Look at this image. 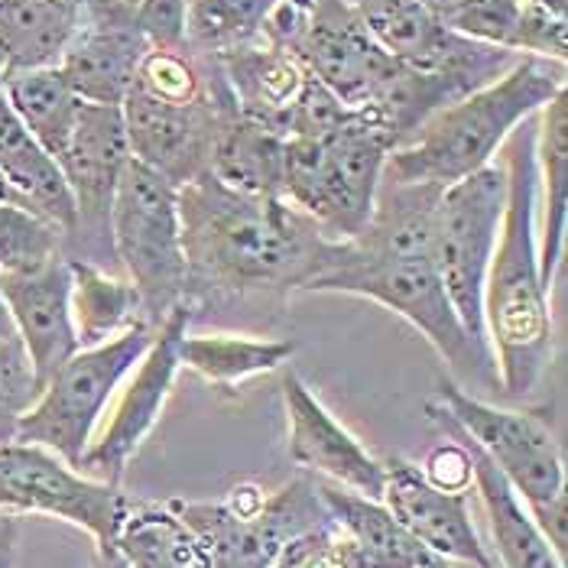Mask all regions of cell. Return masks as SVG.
I'll use <instances>...</instances> for the list:
<instances>
[{"mask_svg":"<svg viewBox=\"0 0 568 568\" xmlns=\"http://www.w3.org/2000/svg\"><path fill=\"white\" fill-rule=\"evenodd\" d=\"M179 219L189 300L195 293L306 290L338 247L286 199H247L209 173L179 185Z\"/></svg>","mask_w":568,"mask_h":568,"instance_id":"cell-1","label":"cell"},{"mask_svg":"<svg viewBox=\"0 0 568 568\" xmlns=\"http://www.w3.org/2000/svg\"><path fill=\"white\" fill-rule=\"evenodd\" d=\"M500 153L507 199L484 283V328L497 387L507 396H526L542 381L552 357V315L549 293L539 280L536 244V114L507 136Z\"/></svg>","mask_w":568,"mask_h":568,"instance_id":"cell-2","label":"cell"},{"mask_svg":"<svg viewBox=\"0 0 568 568\" xmlns=\"http://www.w3.org/2000/svg\"><path fill=\"white\" fill-rule=\"evenodd\" d=\"M566 91V62L520 55L494 82L438 108L387 156L384 179L445 189L494 163L507 136Z\"/></svg>","mask_w":568,"mask_h":568,"instance_id":"cell-3","label":"cell"},{"mask_svg":"<svg viewBox=\"0 0 568 568\" xmlns=\"http://www.w3.org/2000/svg\"><path fill=\"white\" fill-rule=\"evenodd\" d=\"M390 128L374 108H354L348 124L328 136H286L283 199L322 227L328 241H354L374 219Z\"/></svg>","mask_w":568,"mask_h":568,"instance_id":"cell-4","label":"cell"},{"mask_svg":"<svg viewBox=\"0 0 568 568\" xmlns=\"http://www.w3.org/2000/svg\"><path fill=\"white\" fill-rule=\"evenodd\" d=\"M306 290L361 296L390 308L426 335V342L455 374L497 387L494 354L465 332L458 312L448 303L433 257H377L357 251L351 241H338L332 261L308 280Z\"/></svg>","mask_w":568,"mask_h":568,"instance_id":"cell-5","label":"cell"},{"mask_svg":"<svg viewBox=\"0 0 568 568\" xmlns=\"http://www.w3.org/2000/svg\"><path fill=\"white\" fill-rule=\"evenodd\" d=\"M111 254L140 293L143 312L156 328L173 308L189 300V266L182 247L179 185L136 163L124 175L111 205Z\"/></svg>","mask_w":568,"mask_h":568,"instance_id":"cell-6","label":"cell"},{"mask_svg":"<svg viewBox=\"0 0 568 568\" xmlns=\"http://www.w3.org/2000/svg\"><path fill=\"white\" fill-rule=\"evenodd\" d=\"M173 507L205 542L212 568H273L296 536L332 524L315 478H296L273 494L247 481L221 500H173Z\"/></svg>","mask_w":568,"mask_h":568,"instance_id":"cell-7","label":"cell"},{"mask_svg":"<svg viewBox=\"0 0 568 568\" xmlns=\"http://www.w3.org/2000/svg\"><path fill=\"white\" fill-rule=\"evenodd\" d=\"M153 332L156 328L140 325L104 345L75 351L45 381L37 403L20 416L13 442L40 445L79 471L101 416L108 413L136 361L146 354Z\"/></svg>","mask_w":568,"mask_h":568,"instance_id":"cell-8","label":"cell"},{"mask_svg":"<svg viewBox=\"0 0 568 568\" xmlns=\"http://www.w3.org/2000/svg\"><path fill=\"white\" fill-rule=\"evenodd\" d=\"M507 175L490 163L438 192L433 263L465 332L490 351L484 328V283L504 219Z\"/></svg>","mask_w":568,"mask_h":568,"instance_id":"cell-9","label":"cell"},{"mask_svg":"<svg viewBox=\"0 0 568 568\" xmlns=\"http://www.w3.org/2000/svg\"><path fill=\"white\" fill-rule=\"evenodd\" d=\"M436 403L517 487L529 510L549 507L566 497V458L542 419L484 403L481 396L468 394L452 377L438 381Z\"/></svg>","mask_w":568,"mask_h":568,"instance_id":"cell-10","label":"cell"},{"mask_svg":"<svg viewBox=\"0 0 568 568\" xmlns=\"http://www.w3.org/2000/svg\"><path fill=\"white\" fill-rule=\"evenodd\" d=\"M128 494L94 481L40 445H0V510L10 517H52L85 529L94 546H114Z\"/></svg>","mask_w":568,"mask_h":568,"instance_id":"cell-11","label":"cell"},{"mask_svg":"<svg viewBox=\"0 0 568 568\" xmlns=\"http://www.w3.org/2000/svg\"><path fill=\"white\" fill-rule=\"evenodd\" d=\"M192 322V303L173 308L153 332V342L146 354L136 361L128 381L121 384L118 399L111 406V419L101 429V436L91 438L85 458L79 465V471L94 478V481L114 484L121 487L124 471L131 468L133 455L140 452V445L146 436L156 429L170 396H173L175 377L182 371L179 364V338L189 332Z\"/></svg>","mask_w":568,"mask_h":568,"instance_id":"cell-12","label":"cell"},{"mask_svg":"<svg viewBox=\"0 0 568 568\" xmlns=\"http://www.w3.org/2000/svg\"><path fill=\"white\" fill-rule=\"evenodd\" d=\"M351 7L371 40L413 72L448 75L481 88L520 59L452 33L442 17L416 0H351Z\"/></svg>","mask_w":568,"mask_h":568,"instance_id":"cell-13","label":"cell"},{"mask_svg":"<svg viewBox=\"0 0 568 568\" xmlns=\"http://www.w3.org/2000/svg\"><path fill=\"white\" fill-rule=\"evenodd\" d=\"M231 114L234 101L227 88L224 94L212 88L202 101L192 104H173L133 85L121 101L131 156L175 185H185L209 170L212 143Z\"/></svg>","mask_w":568,"mask_h":568,"instance_id":"cell-14","label":"cell"},{"mask_svg":"<svg viewBox=\"0 0 568 568\" xmlns=\"http://www.w3.org/2000/svg\"><path fill=\"white\" fill-rule=\"evenodd\" d=\"M293 52L348 108H374L406 69L371 40L351 0H315Z\"/></svg>","mask_w":568,"mask_h":568,"instance_id":"cell-15","label":"cell"},{"mask_svg":"<svg viewBox=\"0 0 568 568\" xmlns=\"http://www.w3.org/2000/svg\"><path fill=\"white\" fill-rule=\"evenodd\" d=\"M283 406L290 426V458L318 481H332L367 500H381L387 465L374 458L348 429L332 416V409L315 396L300 374L283 377Z\"/></svg>","mask_w":568,"mask_h":568,"instance_id":"cell-16","label":"cell"},{"mask_svg":"<svg viewBox=\"0 0 568 568\" xmlns=\"http://www.w3.org/2000/svg\"><path fill=\"white\" fill-rule=\"evenodd\" d=\"M128 163H131V146H128L121 108L82 101L79 121L59 156V170L75 199V212H79L75 234L85 231L91 241H98V247L108 251H111V205Z\"/></svg>","mask_w":568,"mask_h":568,"instance_id":"cell-17","label":"cell"},{"mask_svg":"<svg viewBox=\"0 0 568 568\" xmlns=\"http://www.w3.org/2000/svg\"><path fill=\"white\" fill-rule=\"evenodd\" d=\"M150 43L133 23L128 0H88L85 23L65 45L59 72L88 104H118L133 88Z\"/></svg>","mask_w":568,"mask_h":568,"instance_id":"cell-18","label":"cell"},{"mask_svg":"<svg viewBox=\"0 0 568 568\" xmlns=\"http://www.w3.org/2000/svg\"><path fill=\"white\" fill-rule=\"evenodd\" d=\"M381 504L390 517L406 526L419 542H426L448 562H465L471 568H500L490 546H484L471 517L468 494H445L423 478L419 465L390 458Z\"/></svg>","mask_w":568,"mask_h":568,"instance_id":"cell-19","label":"cell"},{"mask_svg":"<svg viewBox=\"0 0 568 568\" xmlns=\"http://www.w3.org/2000/svg\"><path fill=\"white\" fill-rule=\"evenodd\" d=\"M0 296L43 390L45 381L79 351L69 257H55L33 273H3Z\"/></svg>","mask_w":568,"mask_h":568,"instance_id":"cell-20","label":"cell"},{"mask_svg":"<svg viewBox=\"0 0 568 568\" xmlns=\"http://www.w3.org/2000/svg\"><path fill=\"white\" fill-rule=\"evenodd\" d=\"M429 419L452 429L455 436L465 442L471 465H475V490L484 507V517L490 524V539H494V559H500V568H566V559L552 549L546 532L532 520L526 500L517 494V487L500 475V468L484 455L481 448L465 436L448 413L438 406L436 399L426 403Z\"/></svg>","mask_w":568,"mask_h":568,"instance_id":"cell-21","label":"cell"},{"mask_svg":"<svg viewBox=\"0 0 568 568\" xmlns=\"http://www.w3.org/2000/svg\"><path fill=\"white\" fill-rule=\"evenodd\" d=\"M215 59L224 75V88L234 101V111L283 136L286 118L308 79L300 55L293 49H280L257 40L221 52Z\"/></svg>","mask_w":568,"mask_h":568,"instance_id":"cell-22","label":"cell"},{"mask_svg":"<svg viewBox=\"0 0 568 568\" xmlns=\"http://www.w3.org/2000/svg\"><path fill=\"white\" fill-rule=\"evenodd\" d=\"M442 23L471 40L510 55H536L549 62L568 59V20L529 0H465Z\"/></svg>","mask_w":568,"mask_h":568,"instance_id":"cell-23","label":"cell"},{"mask_svg":"<svg viewBox=\"0 0 568 568\" xmlns=\"http://www.w3.org/2000/svg\"><path fill=\"white\" fill-rule=\"evenodd\" d=\"M0 175L17 192L20 205L52 221L65 237L75 234L79 212L65 175L40 146V140L23 128V121L13 114L3 94H0Z\"/></svg>","mask_w":568,"mask_h":568,"instance_id":"cell-24","label":"cell"},{"mask_svg":"<svg viewBox=\"0 0 568 568\" xmlns=\"http://www.w3.org/2000/svg\"><path fill=\"white\" fill-rule=\"evenodd\" d=\"M536 173L542 185V224L536 227L539 280L552 293L559 263L566 257L568 227V91H559L536 114Z\"/></svg>","mask_w":568,"mask_h":568,"instance_id":"cell-25","label":"cell"},{"mask_svg":"<svg viewBox=\"0 0 568 568\" xmlns=\"http://www.w3.org/2000/svg\"><path fill=\"white\" fill-rule=\"evenodd\" d=\"M315 487L322 494L328 517L364 549L371 568H452L448 559H442L399 520H394L381 500H367L354 490L318 478Z\"/></svg>","mask_w":568,"mask_h":568,"instance_id":"cell-26","label":"cell"},{"mask_svg":"<svg viewBox=\"0 0 568 568\" xmlns=\"http://www.w3.org/2000/svg\"><path fill=\"white\" fill-rule=\"evenodd\" d=\"M283 150L286 136L234 111L212 143L205 173L247 199H283Z\"/></svg>","mask_w":568,"mask_h":568,"instance_id":"cell-27","label":"cell"},{"mask_svg":"<svg viewBox=\"0 0 568 568\" xmlns=\"http://www.w3.org/2000/svg\"><path fill=\"white\" fill-rule=\"evenodd\" d=\"M114 549L131 568H212L205 542L179 517L173 500H131L114 532Z\"/></svg>","mask_w":568,"mask_h":568,"instance_id":"cell-28","label":"cell"},{"mask_svg":"<svg viewBox=\"0 0 568 568\" xmlns=\"http://www.w3.org/2000/svg\"><path fill=\"white\" fill-rule=\"evenodd\" d=\"M72 276V322L79 348H94L121 338L140 325H150L140 293L128 276H114L101 263L69 257ZM153 328V325H150Z\"/></svg>","mask_w":568,"mask_h":568,"instance_id":"cell-29","label":"cell"},{"mask_svg":"<svg viewBox=\"0 0 568 568\" xmlns=\"http://www.w3.org/2000/svg\"><path fill=\"white\" fill-rule=\"evenodd\" d=\"M296 354L286 338H261L237 332H202L179 338V364L215 387H241L251 377L280 371Z\"/></svg>","mask_w":568,"mask_h":568,"instance_id":"cell-30","label":"cell"},{"mask_svg":"<svg viewBox=\"0 0 568 568\" xmlns=\"http://www.w3.org/2000/svg\"><path fill=\"white\" fill-rule=\"evenodd\" d=\"M0 94L23 121V128L40 140L45 153L59 163L72 128L82 111V98L65 82L59 65L13 72L0 82Z\"/></svg>","mask_w":568,"mask_h":568,"instance_id":"cell-31","label":"cell"},{"mask_svg":"<svg viewBox=\"0 0 568 568\" xmlns=\"http://www.w3.org/2000/svg\"><path fill=\"white\" fill-rule=\"evenodd\" d=\"M276 0H185V45L199 52H231L257 43Z\"/></svg>","mask_w":568,"mask_h":568,"instance_id":"cell-32","label":"cell"},{"mask_svg":"<svg viewBox=\"0 0 568 568\" xmlns=\"http://www.w3.org/2000/svg\"><path fill=\"white\" fill-rule=\"evenodd\" d=\"M65 234L27 205H0V276L33 273L62 254Z\"/></svg>","mask_w":568,"mask_h":568,"instance_id":"cell-33","label":"cell"},{"mask_svg":"<svg viewBox=\"0 0 568 568\" xmlns=\"http://www.w3.org/2000/svg\"><path fill=\"white\" fill-rule=\"evenodd\" d=\"M133 85L160 101H173V104L202 101L212 91L202 69L192 62V55L185 49H156V45H150L143 52Z\"/></svg>","mask_w":568,"mask_h":568,"instance_id":"cell-34","label":"cell"},{"mask_svg":"<svg viewBox=\"0 0 568 568\" xmlns=\"http://www.w3.org/2000/svg\"><path fill=\"white\" fill-rule=\"evenodd\" d=\"M273 568H371L364 549L335 520L296 536Z\"/></svg>","mask_w":568,"mask_h":568,"instance_id":"cell-35","label":"cell"},{"mask_svg":"<svg viewBox=\"0 0 568 568\" xmlns=\"http://www.w3.org/2000/svg\"><path fill=\"white\" fill-rule=\"evenodd\" d=\"M40 384L20 338L0 342V445L17 438L20 416L37 403Z\"/></svg>","mask_w":568,"mask_h":568,"instance_id":"cell-36","label":"cell"},{"mask_svg":"<svg viewBox=\"0 0 568 568\" xmlns=\"http://www.w3.org/2000/svg\"><path fill=\"white\" fill-rule=\"evenodd\" d=\"M351 114H354V108L342 104L328 88L308 75L290 118H286L283 136H328L342 124H348Z\"/></svg>","mask_w":568,"mask_h":568,"instance_id":"cell-37","label":"cell"},{"mask_svg":"<svg viewBox=\"0 0 568 568\" xmlns=\"http://www.w3.org/2000/svg\"><path fill=\"white\" fill-rule=\"evenodd\" d=\"M438 426V423H436ZM445 442H438L436 448L426 455V462L419 465L423 478L445 490V494H468L475 487V465H471V455L465 448V442L455 436L452 429L438 426Z\"/></svg>","mask_w":568,"mask_h":568,"instance_id":"cell-38","label":"cell"},{"mask_svg":"<svg viewBox=\"0 0 568 568\" xmlns=\"http://www.w3.org/2000/svg\"><path fill=\"white\" fill-rule=\"evenodd\" d=\"M133 23L156 49L185 45V0H133Z\"/></svg>","mask_w":568,"mask_h":568,"instance_id":"cell-39","label":"cell"},{"mask_svg":"<svg viewBox=\"0 0 568 568\" xmlns=\"http://www.w3.org/2000/svg\"><path fill=\"white\" fill-rule=\"evenodd\" d=\"M17 517H3L0 520V568H13V559H17Z\"/></svg>","mask_w":568,"mask_h":568,"instance_id":"cell-40","label":"cell"},{"mask_svg":"<svg viewBox=\"0 0 568 568\" xmlns=\"http://www.w3.org/2000/svg\"><path fill=\"white\" fill-rule=\"evenodd\" d=\"M91 568H131L124 562V556L114 546H94V559Z\"/></svg>","mask_w":568,"mask_h":568,"instance_id":"cell-41","label":"cell"},{"mask_svg":"<svg viewBox=\"0 0 568 568\" xmlns=\"http://www.w3.org/2000/svg\"><path fill=\"white\" fill-rule=\"evenodd\" d=\"M416 3H423L426 10H433L436 17H448L452 10H458L465 0H416Z\"/></svg>","mask_w":568,"mask_h":568,"instance_id":"cell-42","label":"cell"},{"mask_svg":"<svg viewBox=\"0 0 568 568\" xmlns=\"http://www.w3.org/2000/svg\"><path fill=\"white\" fill-rule=\"evenodd\" d=\"M7 338H17V335H13V322H10L7 306H3V296H0V342H7Z\"/></svg>","mask_w":568,"mask_h":568,"instance_id":"cell-43","label":"cell"},{"mask_svg":"<svg viewBox=\"0 0 568 568\" xmlns=\"http://www.w3.org/2000/svg\"><path fill=\"white\" fill-rule=\"evenodd\" d=\"M529 3L546 7V10H552V13H559V17H566L568 13V0H529Z\"/></svg>","mask_w":568,"mask_h":568,"instance_id":"cell-44","label":"cell"},{"mask_svg":"<svg viewBox=\"0 0 568 568\" xmlns=\"http://www.w3.org/2000/svg\"><path fill=\"white\" fill-rule=\"evenodd\" d=\"M7 202H13V205H20V199H17V192L7 185V179L0 175V205H7Z\"/></svg>","mask_w":568,"mask_h":568,"instance_id":"cell-45","label":"cell"},{"mask_svg":"<svg viewBox=\"0 0 568 568\" xmlns=\"http://www.w3.org/2000/svg\"><path fill=\"white\" fill-rule=\"evenodd\" d=\"M128 3H133V0H128Z\"/></svg>","mask_w":568,"mask_h":568,"instance_id":"cell-46","label":"cell"},{"mask_svg":"<svg viewBox=\"0 0 568 568\" xmlns=\"http://www.w3.org/2000/svg\"><path fill=\"white\" fill-rule=\"evenodd\" d=\"M0 3H3V0H0Z\"/></svg>","mask_w":568,"mask_h":568,"instance_id":"cell-47","label":"cell"}]
</instances>
